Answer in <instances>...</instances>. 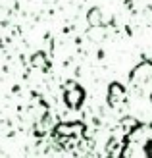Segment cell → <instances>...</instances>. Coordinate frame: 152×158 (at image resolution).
<instances>
[{"label": "cell", "instance_id": "5", "mask_svg": "<svg viewBox=\"0 0 152 158\" xmlns=\"http://www.w3.org/2000/svg\"><path fill=\"white\" fill-rule=\"evenodd\" d=\"M31 64H33L35 68H43V69L48 68V62H46V58H44V54H43V52H37L35 56L31 58Z\"/></svg>", "mask_w": 152, "mask_h": 158}, {"label": "cell", "instance_id": "3", "mask_svg": "<svg viewBox=\"0 0 152 158\" xmlns=\"http://www.w3.org/2000/svg\"><path fill=\"white\" fill-rule=\"evenodd\" d=\"M127 98V94H125V89L119 83H112L108 87V104L112 108H119L125 102Z\"/></svg>", "mask_w": 152, "mask_h": 158}, {"label": "cell", "instance_id": "6", "mask_svg": "<svg viewBox=\"0 0 152 158\" xmlns=\"http://www.w3.org/2000/svg\"><path fill=\"white\" fill-rule=\"evenodd\" d=\"M150 102H152V97H150Z\"/></svg>", "mask_w": 152, "mask_h": 158}, {"label": "cell", "instance_id": "2", "mask_svg": "<svg viewBox=\"0 0 152 158\" xmlns=\"http://www.w3.org/2000/svg\"><path fill=\"white\" fill-rule=\"evenodd\" d=\"M64 97H66V102H68V106H69V108H79V106L83 104L85 91H83L77 83H69Z\"/></svg>", "mask_w": 152, "mask_h": 158}, {"label": "cell", "instance_id": "1", "mask_svg": "<svg viewBox=\"0 0 152 158\" xmlns=\"http://www.w3.org/2000/svg\"><path fill=\"white\" fill-rule=\"evenodd\" d=\"M131 83L142 87L145 83H152V62H142L141 66H137L131 72Z\"/></svg>", "mask_w": 152, "mask_h": 158}, {"label": "cell", "instance_id": "4", "mask_svg": "<svg viewBox=\"0 0 152 158\" xmlns=\"http://www.w3.org/2000/svg\"><path fill=\"white\" fill-rule=\"evenodd\" d=\"M87 18H89V23H91L92 27H100L102 23H104L102 21V12L98 10V8H92V10L87 14Z\"/></svg>", "mask_w": 152, "mask_h": 158}]
</instances>
